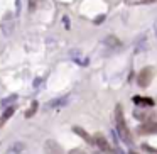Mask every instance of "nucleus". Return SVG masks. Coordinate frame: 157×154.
<instances>
[{"instance_id": "1", "label": "nucleus", "mask_w": 157, "mask_h": 154, "mask_svg": "<svg viewBox=\"0 0 157 154\" xmlns=\"http://www.w3.org/2000/svg\"><path fill=\"white\" fill-rule=\"evenodd\" d=\"M115 124H117V130L120 134V137L125 142H132L130 130H128V127H127V124H125V117H123V112H122L120 105L115 107Z\"/></svg>"}, {"instance_id": "2", "label": "nucleus", "mask_w": 157, "mask_h": 154, "mask_svg": "<svg viewBox=\"0 0 157 154\" xmlns=\"http://www.w3.org/2000/svg\"><path fill=\"white\" fill-rule=\"evenodd\" d=\"M154 74H156V69L152 68V66H147V68L140 69V73H139V76H137V83H139V86H140V88H147V86L150 85Z\"/></svg>"}, {"instance_id": "3", "label": "nucleus", "mask_w": 157, "mask_h": 154, "mask_svg": "<svg viewBox=\"0 0 157 154\" xmlns=\"http://www.w3.org/2000/svg\"><path fill=\"white\" fill-rule=\"evenodd\" d=\"M95 144L100 147V151H103V153H110L112 151V146L110 142L106 141V137H105L103 134H95Z\"/></svg>"}, {"instance_id": "4", "label": "nucleus", "mask_w": 157, "mask_h": 154, "mask_svg": "<svg viewBox=\"0 0 157 154\" xmlns=\"http://www.w3.org/2000/svg\"><path fill=\"white\" fill-rule=\"evenodd\" d=\"M44 149H46V154H61V153H63L61 146H59V144H56L54 141H46Z\"/></svg>"}, {"instance_id": "5", "label": "nucleus", "mask_w": 157, "mask_h": 154, "mask_svg": "<svg viewBox=\"0 0 157 154\" xmlns=\"http://www.w3.org/2000/svg\"><path fill=\"white\" fill-rule=\"evenodd\" d=\"M139 134H157V122L145 124V125L139 127Z\"/></svg>"}, {"instance_id": "6", "label": "nucleus", "mask_w": 157, "mask_h": 154, "mask_svg": "<svg viewBox=\"0 0 157 154\" xmlns=\"http://www.w3.org/2000/svg\"><path fill=\"white\" fill-rule=\"evenodd\" d=\"M73 130H74L76 134H78V136H81V137H83L88 144H95V139L91 137V136H90V134L86 132L84 129H81V127H78V125H76V127H73Z\"/></svg>"}, {"instance_id": "7", "label": "nucleus", "mask_w": 157, "mask_h": 154, "mask_svg": "<svg viewBox=\"0 0 157 154\" xmlns=\"http://www.w3.org/2000/svg\"><path fill=\"white\" fill-rule=\"evenodd\" d=\"M134 103L135 105H147V107H152L156 102L149 98V97H134Z\"/></svg>"}, {"instance_id": "8", "label": "nucleus", "mask_w": 157, "mask_h": 154, "mask_svg": "<svg viewBox=\"0 0 157 154\" xmlns=\"http://www.w3.org/2000/svg\"><path fill=\"white\" fill-rule=\"evenodd\" d=\"M12 113H14V107H9V108H7L4 113H2V117H0V129L4 127V124H5L7 120L12 117Z\"/></svg>"}, {"instance_id": "9", "label": "nucleus", "mask_w": 157, "mask_h": 154, "mask_svg": "<svg viewBox=\"0 0 157 154\" xmlns=\"http://www.w3.org/2000/svg\"><path fill=\"white\" fill-rule=\"evenodd\" d=\"M105 44L110 46V48H118V46H120V41H118L115 36H108L106 39H105Z\"/></svg>"}, {"instance_id": "10", "label": "nucleus", "mask_w": 157, "mask_h": 154, "mask_svg": "<svg viewBox=\"0 0 157 154\" xmlns=\"http://www.w3.org/2000/svg\"><path fill=\"white\" fill-rule=\"evenodd\" d=\"M152 2H156V0H125L127 5H147Z\"/></svg>"}, {"instance_id": "11", "label": "nucleus", "mask_w": 157, "mask_h": 154, "mask_svg": "<svg viewBox=\"0 0 157 154\" xmlns=\"http://www.w3.org/2000/svg\"><path fill=\"white\" fill-rule=\"evenodd\" d=\"M36 110H37V102H32V105H31V108L26 112V117L29 119V117H32L34 113H36Z\"/></svg>"}, {"instance_id": "12", "label": "nucleus", "mask_w": 157, "mask_h": 154, "mask_svg": "<svg viewBox=\"0 0 157 154\" xmlns=\"http://www.w3.org/2000/svg\"><path fill=\"white\" fill-rule=\"evenodd\" d=\"M134 115H135V119H140V120H147V119H150V115H149V113H144V112H135Z\"/></svg>"}, {"instance_id": "13", "label": "nucleus", "mask_w": 157, "mask_h": 154, "mask_svg": "<svg viewBox=\"0 0 157 154\" xmlns=\"http://www.w3.org/2000/svg\"><path fill=\"white\" fill-rule=\"evenodd\" d=\"M24 147H26L24 144H15V146L12 147V153H21V151H24Z\"/></svg>"}, {"instance_id": "14", "label": "nucleus", "mask_w": 157, "mask_h": 154, "mask_svg": "<svg viewBox=\"0 0 157 154\" xmlns=\"http://www.w3.org/2000/svg\"><path fill=\"white\" fill-rule=\"evenodd\" d=\"M36 7H37V0H29V9L32 10H36Z\"/></svg>"}, {"instance_id": "15", "label": "nucleus", "mask_w": 157, "mask_h": 154, "mask_svg": "<svg viewBox=\"0 0 157 154\" xmlns=\"http://www.w3.org/2000/svg\"><path fill=\"white\" fill-rule=\"evenodd\" d=\"M105 21V15H100V17H96V19H95V22H96V24H100V22H103Z\"/></svg>"}, {"instance_id": "16", "label": "nucleus", "mask_w": 157, "mask_h": 154, "mask_svg": "<svg viewBox=\"0 0 157 154\" xmlns=\"http://www.w3.org/2000/svg\"><path fill=\"white\" fill-rule=\"evenodd\" d=\"M69 154H84V153H83V151H79V149H73Z\"/></svg>"}, {"instance_id": "17", "label": "nucleus", "mask_w": 157, "mask_h": 154, "mask_svg": "<svg viewBox=\"0 0 157 154\" xmlns=\"http://www.w3.org/2000/svg\"><path fill=\"white\" fill-rule=\"evenodd\" d=\"M156 36H157V27H156Z\"/></svg>"}, {"instance_id": "18", "label": "nucleus", "mask_w": 157, "mask_h": 154, "mask_svg": "<svg viewBox=\"0 0 157 154\" xmlns=\"http://www.w3.org/2000/svg\"><path fill=\"white\" fill-rule=\"evenodd\" d=\"M130 154H137V153H130Z\"/></svg>"}]
</instances>
